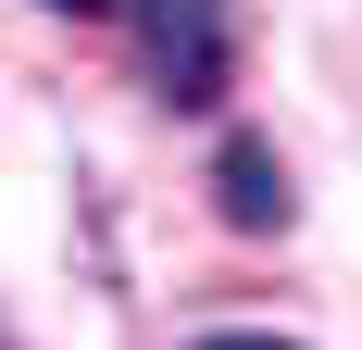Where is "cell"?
Wrapping results in <instances>:
<instances>
[{
	"label": "cell",
	"instance_id": "6da1fadb",
	"mask_svg": "<svg viewBox=\"0 0 362 350\" xmlns=\"http://www.w3.org/2000/svg\"><path fill=\"white\" fill-rule=\"evenodd\" d=\"M163 113H213L238 88V0H112Z\"/></svg>",
	"mask_w": 362,
	"mask_h": 350
},
{
	"label": "cell",
	"instance_id": "7a4b0ae2",
	"mask_svg": "<svg viewBox=\"0 0 362 350\" xmlns=\"http://www.w3.org/2000/svg\"><path fill=\"white\" fill-rule=\"evenodd\" d=\"M213 213L238 225V238H288L300 188H288V150L262 138V125H225L213 138Z\"/></svg>",
	"mask_w": 362,
	"mask_h": 350
},
{
	"label": "cell",
	"instance_id": "3957f363",
	"mask_svg": "<svg viewBox=\"0 0 362 350\" xmlns=\"http://www.w3.org/2000/svg\"><path fill=\"white\" fill-rule=\"evenodd\" d=\"M187 350H300V338H275V325H213V338H187Z\"/></svg>",
	"mask_w": 362,
	"mask_h": 350
},
{
	"label": "cell",
	"instance_id": "277c9868",
	"mask_svg": "<svg viewBox=\"0 0 362 350\" xmlns=\"http://www.w3.org/2000/svg\"><path fill=\"white\" fill-rule=\"evenodd\" d=\"M37 13H112V0H37Z\"/></svg>",
	"mask_w": 362,
	"mask_h": 350
},
{
	"label": "cell",
	"instance_id": "5b68a950",
	"mask_svg": "<svg viewBox=\"0 0 362 350\" xmlns=\"http://www.w3.org/2000/svg\"><path fill=\"white\" fill-rule=\"evenodd\" d=\"M0 350H13V325H0Z\"/></svg>",
	"mask_w": 362,
	"mask_h": 350
}]
</instances>
